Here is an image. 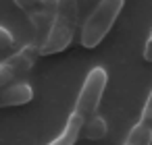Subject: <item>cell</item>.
<instances>
[{
	"mask_svg": "<svg viewBox=\"0 0 152 145\" xmlns=\"http://www.w3.org/2000/svg\"><path fill=\"white\" fill-rule=\"evenodd\" d=\"M79 6H81V0H56L54 17L50 21L44 42L40 44V56L58 54L69 48L77 29Z\"/></svg>",
	"mask_w": 152,
	"mask_h": 145,
	"instance_id": "1",
	"label": "cell"
},
{
	"mask_svg": "<svg viewBox=\"0 0 152 145\" xmlns=\"http://www.w3.org/2000/svg\"><path fill=\"white\" fill-rule=\"evenodd\" d=\"M125 0H98L94 11L88 15L83 27H81V46L83 48H96L106 33L113 29L117 17L123 11Z\"/></svg>",
	"mask_w": 152,
	"mask_h": 145,
	"instance_id": "2",
	"label": "cell"
},
{
	"mask_svg": "<svg viewBox=\"0 0 152 145\" xmlns=\"http://www.w3.org/2000/svg\"><path fill=\"white\" fill-rule=\"evenodd\" d=\"M106 83H108V75L102 66H96L88 73L86 81H83V87L77 95V102H75V108H73V116H77L81 122H86L88 118H92L96 112H98V106H100V100H102V93L106 89Z\"/></svg>",
	"mask_w": 152,
	"mask_h": 145,
	"instance_id": "3",
	"label": "cell"
},
{
	"mask_svg": "<svg viewBox=\"0 0 152 145\" xmlns=\"http://www.w3.org/2000/svg\"><path fill=\"white\" fill-rule=\"evenodd\" d=\"M38 56H40V48L36 44H29V46H23L13 56H9L4 62H0V89L23 79L34 69Z\"/></svg>",
	"mask_w": 152,
	"mask_h": 145,
	"instance_id": "4",
	"label": "cell"
},
{
	"mask_svg": "<svg viewBox=\"0 0 152 145\" xmlns=\"http://www.w3.org/2000/svg\"><path fill=\"white\" fill-rule=\"evenodd\" d=\"M13 2L29 17L38 38L42 35L44 27H50L48 21V6H46V0H13Z\"/></svg>",
	"mask_w": 152,
	"mask_h": 145,
	"instance_id": "5",
	"label": "cell"
},
{
	"mask_svg": "<svg viewBox=\"0 0 152 145\" xmlns=\"http://www.w3.org/2000/svg\"><path fill=\"white\" fill-rule=\"evenodd\" d=\"M34 91L27 83H11L7 87L0 89V108H9V106H23L31 102Z\"/></svg>",
	"mask_w": 152,
	"mask_h": 145,
	"instance_id": "6",
	"label": "cell"
},
{
	"mask_svg": "<svg viewBox=\"0 0 152 145\" xmlns=\"http://www.w3.org/2000/svg\"><path fill=\"white\" fill-rule=\"evenodd\" d=\"M81 120L77 118V116H69V120H67V124H65V128H63V133L52 141V143H48V145H75L77 143V139L81 137Z\"/></svg>",
	"mask_w": 152,
	"mask_h": 145,
	"instance_id": "7",
	"label": "cell"
},
{
	"mask_svg": "<svg viewBox=\"0 0 152 145\" xmlns=\"http://www.w3.org/2000/svg\"><path fill=\"white\" fill-rule=\"evenodd\" d=\"M108 133V126H106V120L98 114H94L92 118H88L83 124H81V135L86 139H92V141H100L104 139Z\"/></svg>",
	"mask_w": 152,
	"mask_h": 145,
	"instance_id": "8",
	"label": "cell"
},
{
	"mask_svg": "<svg viewBox=\"0 0 152 145\" xmlns=\"http://www.w3.org/2000/svg\"><path fill=\"white\" fill-rule=\"evenodd\" d=\"M123 145H152V128L144 122H137L129 131Z\"/></svg>",
	"mask_w": 152,
	"mask_h": 145,
	"instance_id": "9",
	"label": "cell"
},
{
	"mask_svg": "<svg viewBox=\"0 0 152 145\" xmlns=\"http://www.w3.org/2000/svg\"><path fill=\"white\" fill-rule=\"evenodd\" d=\"M140 122H144V124H148V126L152 128V91H150V95H148V100H146V104H144Z\"/></svg>",
	"mask_w": 152,
	"mask_h": 145,
	"instance_id": "10",
	"label": "cell"
},
{
	"mask_svg": "<svg viewBox=\"0 0 152 145\" xmlns=\"http://www.w3.org/2000/svg\"><path fill=\"white\" fill-rule=\"evenodd\" d=\"M13 35H11V31L9 29H4V27H0V50H9L11 46H13Z\"/></svg>",
	"mask_w": 152,
	"mask_h": 145,
	"instance_id": "11",
	"label": "cell"
},
{
	"mask_svg": "<svg viewBox=\"0 0 152 145\" xmlns=\"http://www.w3.org/2000/svg\"><path fill=\"white\" fill-rule=\"evenodd\" d=\"M144 58H146L148 62H152V33H150L148 42H146V46H144Z\"/></svg>",
	"mask_w": 152,
	"mask_h": 145,
	"instance_id": "12",
	"label": "cell"
},
{
	"mask_svg": "<svg viewBox=\"0 0 152 145\" xmlns=\"http://www.w3.org/2000/svg\"><path fill=\"white\" fill-rule=\"evenodd\" d=\"M88 2H90V0H88Z\"/></svg>",
	"mask_w": 152,
	"mask_h": 145,
	"instance_id": "13",
	"label": "cell"
}]
</instances>
